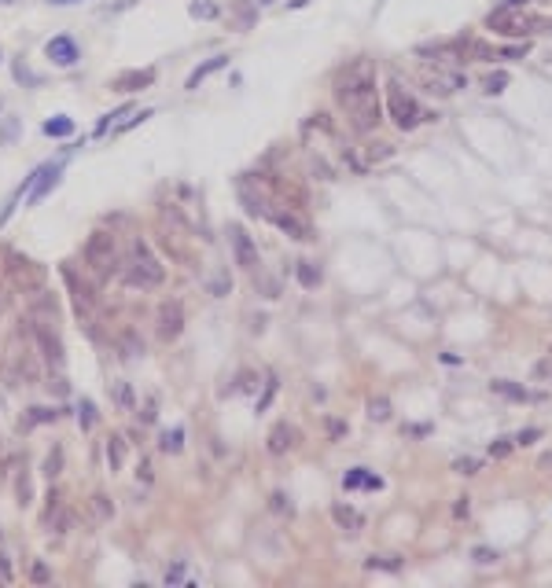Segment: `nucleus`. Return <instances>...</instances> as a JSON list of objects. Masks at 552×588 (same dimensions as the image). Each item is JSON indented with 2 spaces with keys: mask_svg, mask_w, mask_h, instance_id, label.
<instances>
[{
  "mask_svg": "<svg viewBox=\"0 0 552 588\" xmlns=\"http://www.w3.org/2000/svg\"><path fill=\"white\" fill-rule=\"evenodd\" d=\"M335 100L346 107V114L376 100V67L368 59H354L350 67L343 70V77H339V85H335Z\"/></svg>",
  "mask_w": 552,
  "mask_h": 588,
  "instance_id": "obj_1",
  "label": "nucleus"
},
{
  "mask_svg": "<svg viewBox=\"0 0 552 588\" xmlns=\"http://www.w3.org/2000/svg\"><path fill=\"white\" fill-rule=\"evenodd\" d=\"M387 114H391V122L401 129V133H409V129H416L423 118H428V114H423V107H420V100L401 89L398 81L387 85Z\"/></svg>",
  "mask_w": 552,
  "mask_h": 588,
  "instance_id": "obj_2",
  "label": "nucleus"
},
{
  "mask_svg": "<svg viewBox=\"0 0 552 588\" xmlns=\"http://www.w3.org/2000/svg\"><path fill=\"white\" fill-rule=\"evenodd\" d=\"M115 257H118V247H115L111 232H92L89 239H85V265H92V272L111 276L115 272Z\"/></svg>",
  "mask_w": 552,
  "mask_h": 588,
  "instance_id": "obj_3",
  "label": "nucleus"
},
{
  "mask_svg": "<svg viewBox=\"0 0 552 588\" xmlns=\"http://www.w3.org/2000/svg\"><path fill=\"white\" fill-rule=\"evenodd\" d=\"M162 279H166V269L147 254V247L137 243V257L129 261V269H125V283H133V287H159Z\"/></svg>",
  "mask_w": 552,
  "mask_h": 588,
  "instance_id": "obj_4",
  "label": "nucleus"
},
{
  "mask_svg": "<svg viewBox=\"0 0 552 588\" xmlns=\"http://www.w3.org/2000/svg\"><path fill=\"white\" fill-rule=\"evenodd\" d=\"M8 276H11L15 287H23V294L41 291V283H45V272H41V265H33L30 257H18V254H8Z\"/></svg>",
  "mask_w": 552,
  "mask_h": 588,
  "instance_id": "obj_5",
  "label": "nucleus"
},
{
  "mask_svg": "<svg viewBox=\"0 0 552 588\" xmlns=\"http://www.w3.org/2000/svg\"><path fill=\"white\" fill-rule=\"evenodd\" d=\"M228 243H232V254H236V265L240 269H254V265H258V247H254V239L247 235L243 225H232L228 228Z\"/></svg>",
  "mask_w": 552,
  "mask_h": 588,
  "instance_id": "obj_6",
  "label": "nucleus"
},
{
  "mask_svg": "<svg viewBox=\"0 0 552 588\" xmlns=\"http://www.w3.org/2000/svg\"><path fill=\"white\" fill-rule=\"evenodd\" d=\"M184 328V309L181 301H162L159 306V338L162 342H174Z\"/></svg>",
  "mask_w": 552,
  "mask_h": 588,
  "instance_id": "obj_7",
  "label": "nucleus"
},
{
  "mask_svg": "<svg viewBox=\"0 0 552 588\" xmlns=\"http://www.w3.org/2000/svg\"><path fill=\"white\" fill-rule=\"evenodd\" d=\"M299 427H291V423H276L272 430H269V442H265V449L272 452V456H284V452H291L294 445H299Z\"/></svg>",
  "mask_w": 552,
  "mask_h": 588,
  "instance_id": "obj_8",
  "label": "nucleus"
},
{
  "mask_svg": "<svg viewBox=\"0 0 552 588\" xmlns=\"http://www.w3.org/2000/svg\"><path fill=\"white\" fill-rule=\"evenodd\" d=\"M272 217V225L280 228V232H287L291 239H313V228H309V221H302L299 213H291V210H276V213H269Z\"/></svg>",
  "mask_w": 552,
  "mask_h": 588,
  "instance_id": "obj_9",
  "label": "nucleus"
},
{
  "mask_svg": "<svg viewBox=\"0 0 552 588\" xmlns=\"http://www.w3.org/2000/svg\"><path fill=\"white\" fill-rule=\"evenodd\" d=\"M379 122H383V107H379V100H372L365 107H357V111H350V125L357 129V133H372Z\"/></svg>",
  "mask_w": 552,
  "mask_h": 588,
  "instance_id": "obj_10",
  "label": "nucleus"
},
{
  "mask_svg": "<svg viewBox=\"0 0 552 588\" xmlns=\"http://www.w3.org/2000/svg\"><path fill=\"white\" fill-rule=\"evenodd\" d=\"M45 52H48L52 63H59V67H70V63H78V45H74L70 37H52L48 45H45Z\"/></svg>",
  "mask_w": 552,
  "mask_h": 588,
  "instance_id": "obj_11",
  "label": "nucleus"
},
{
  "mask_svg": "<svg viewBox=\"0 0 552 588\" xmlns=\"http://www.w3.org/2000/svg\"><path fill=\"white\" fill-rule=\"evenodd\" d=\"M331 518H335V526L343 530V533H357L361 526H365V518H361L354 508H346V504H335L331 508Z\"/></svg>",
  "mask_w": 552,
  "mask_h": 588,
  "instance_id": "obj_12",
  "label": "nucleus"
},
{
  "mask_svg": "<svg viewBox=\"0 0 552 588\" xmlns=\"http://www.w3.org/2000/svg\"><path fill=\"white\" fill-rule=\"evenodd\" d=\"M490 390H494V394H501V397H508V401H534V394H530L526 386L512 383V379H494Z\"/></svg>",
  "mask_w": 552,
  "mask_h": 588,
  "instance_id": "obj_13",
  "label": "nucleus"
},
{
  "mask_svg": "<svg viewBox=\"0 0 552 588\" xmlns=\"http://www.w3.org/2000/svg\"><path fill=\"white\" fill-rule=\"evenodd\" d=\"M361 486H365V489H379V486H383V478L368 474L365 467H354V471L343 478V489H361Z\"/></svg>",
  "mask_w": 552,
  "mask_h": 588,
  "instance_id": "obj_14",
  "label": "nucleus"
},
{
  "mask_svg": "<svg viewBox=\"0 0 552 588\" xmlns=\"http://www.w3.org/2000/svg\"><path fill=\"white\" fill-rule=\"evenodd\" d=\"M33 335H37V342H41V346H45V357H48L52 364H63V346H59V338H55V335H48L45 324H37Z\"/></svg>",
  "mask_w": 552,
  "mask_h": 588,
  "instance_id": "obj_15",
  "label": "nucleus"
},
{
  "mask_svg": "<svg viewBox=\"0 0 552 588\" xmlns=\"http://www.w3.org/2000/svg\"><path fill=\"white\" fill-rule=\"evenodd\" d=\"M221 67H228V55H214V59H206V63H203V67H199V70H196L192 77H188V89H192V92H196V89H199V85H203V81H206L210 74H218Z\"/></svg>",
  "mask_w": 552,
  "mask_h": 588,
  "instance_id": "obj_16",
  "label": "nucleus"
},
{
  "mask_svg": "<svg viewBox=\"0 0 552 588\" xmlns=\"http://www.w3.org/2000/svg\"><path fill=\"white\" fill-rule=\"evenodd\" d=\"M299 283L306 291H313V287H321V265H317V261H299Z\"/></svg>",
  "mask_w": 552,
  "mask_h": 588,
  "instance_id": "obj_17",
  "label": "nucleus"
},
{
  "mask_svg": "<svg viewBox=\"0 0 552 588\" xmlns=\"http://www.w3.org/2000/svg\"><path fill=\"white\" fill-rule=\"evenodd\" d=\"M89 511H92V518L96 522H111V515H115V504L103 493H96L92 500H89Z\"/></svg>",
  "mask_w": 552,
  "mask_h": 588,
  "instance_id": "obj_18",
  "label": "nucleus"
},
{
  "mask_svg": "<svg viewBox=\"0 0 552 588\" xmlns=\"http://www.w3.org/2000/svg\"><path fill=\"white\" fill-rule=\"evenodd\" d=\"M368 419L372 423H387L391 419V401L387 397H372L368 401Z\"/></svg>",
  "mask_w": 552,
  "mask_h": 588,
  "instance_id": "obj_19",
  "label": "nucleus"
},
{
  "mask_svg": "<svg viewBox=\"0 0 552 588\" xmlns=\"http://www.w3.org/2000/svg\"><path fill=\"white\" fill-rule=\"evenodd\" d=\"M45 133H48V137H70V133H74V122L59 114V118L45 122Z\"/></svg>",
  "mask_w": 552,
  "mask_h": 588,
  "instance_id": "obj_20",
  "label": "nucleus"
},
{
  "mask_svg": "<svg viewBox=\"0 0 552 588\" xmlns=\"http://www.w3.org/2000/svg\"><path fill=\"white\" fill-rule=\"evenodd\" d=\"M365 566H368V570H398L401 559H398V555H368Z\"/></svg>",
  "mask_w": 552,
  "mask_h": 588,
  "instance_id": "obj_21",
  "label": "nucleus"
},
{
  "mask_svg": "<svg viewBox=\"0 0 552 588\" xmlns=\"http://www.w3.org/2000/svg\"><path fill=\"white\" fill-rule=\"evenodd\" d=\"M504 85H508V74L497 70V74H490V77L482 81V92H486V96H501V92H504Z\"/></svg>",
  "mask_w": 552,
  "mask_h": 588,
  "instance_id": "obj_22",
  "label": "nucleus"
},
{
  "mask_svg": "<svg viewBox=\"0 0 552 588\" xmlns=\"http://www.w3.org/2000/svg\"><path fill=\"white\" fill-rule=\"evenodd\" d=\"M107 460H111V471L122 467V460H125V442L122 438H111L107 442Z\"/></svg>",
  "mask_w": 552,
  "mask_h": 588,
  "instance_id": "obj_23",
  "label": "nucleus"
},
{
  "mask_svg": "<svg viewBox=\"0 0 552 588\" xmlns=\"http://www.w3.org/2000/svg\"><path fill=\"white\" fill-rule=\"evenodd\" d=\"M152 77H155L152 70H144V74H122V77H118V89L129 92V85H152Z\"/></svg>",
  "mask_w": 552,
  "mask_h": 588,
  "instance_id": "obj_24",
  "label": "nucleus"
},
{
  "mask_svg": "<svg viewBox=\"0 0 552 588\" xmlns=\"http://www.w3.org/2000/svg\"><path fill=\"white\" fill-rule=\"evenodd\" d=\"M181 445H184V427H174V430L162 438V449H166V452H181Z\"/></svg>",
  "mask_w": 552,
  "mask_h": 588,
  "instance_id": "obj_25",
  "label": "nucleus"
},
{
  "mask_svg": "<svg viewBox=\"0 0 552 588\" xmlns=\"http://www.w3.org/2000/svg\"><path fill=\"white\" fill-rule=\"evenodd\" d=\"M269 508H272L276 515H294V504H291L284 493H272V496H269Z\"/></svg>",
  "mask_w": 552,
  "mask_h": 588,
  "instance_id": "obj_26",
  "label": "nucleus"
},
{
  "mask_svg": "<svg viewBox=\"0 0 552 588\" xmlns=\"http://www.w3.org/2000/svg\"><path fill=\"white\" fill-rule=\"evenodd\" d=\"M479 460H475V456H460V460H453V471L457 474H479Z\"/></svg>",
  "mask_w": 552,
  "mask_h": 588,
  "instance_id": "obj_27",
  "label": "nucleus"
},
{
  "mask_svg": "<svg viewBox=\"0 0 552 588\" xmlns=\"http://www.w3.org/2000/svg\"><path fill=\"white\" fill-rule=\"evenodd\" d=\"M530 52V45L523 41V45H504V48H497V59H523Z\"/></svg>",
  "mask_w": 552,
  "mask_h": 588,
  "instance_id": "obj_28",
  "label": "nucleus"
},
{
  "mask_svg": "<svg viewBox=\"0 0 552 588\" xmlns=\"http://www.w3.org/2000/svg\"><path fill=\"white\" fill-rule=\"evenodd\" d=\"M538 438H541V427H526V430H519V434H516V438H512V442L526 449V445H534Z\"/></svg>",
  "mask_w": 552,
  "mask_h": 588,
  "instance_id": "obj_29",
  "label": "nucleus"
},
{
  "mask_svg": "<svg viewBox=\"0 0 552 588\" xmlns=\"http://www.w3.org/2000/svg\"><path fill=\"white\" fill-rule=\"evenodd\" d=\"M512 449H516V442H512V438H497V442L490 445V456H494V460H504V456L512 452Z\"/></svg>",
  "mask_w": 552,
  "mask_h": 588,
  "instance_id": "obj_30",
  "label": "nucleus"
},
{
  "mask_svg": "<svg viewBox=\"0 0 552 588\" xmlns=\"http://www.w3.org/2000/svg\"><path fill=\"white\" fill-rule=\"evenodd\" d=\"M122 350H125V357H137V353H144V342L137 335H122Z\"/></svg>",
  "mask_w": 552,
  "mask_h": 588,
  "instance_id": "obj_31",
  "label": "nucleus"
},
{
  "mask_svg": "<svg viewBox=\"0 0 552 588\" xmlns=\"http://www.w3.org/2000/svg\"><path fill=\"white\" fill-rule=\"evenodd\" d=\"M272 397H276V375L265 379V394H262V401H258V412H265V408L272 405Z\"/></svg>",
  "mask_w": 552,
  "mask_h": 588,
  "instance_id": "obj_32",
  "label": "nucleus"
},
{
  "mask_svg": "<svg viewBox=\"0 0 552 588\" xmlns=\"http://www.w3.org/2000/svg\"><path fill=\"white\" fill-rule=\"evenodd\" d=\"M394 155V147L391 144H376V147H368V162H383V159H391Z\"/></svg>",
  "mask_w": 552,
  "mask_h": 588,
  "instance_id": "obj_33",
  "label": "nucleus"
},
{
  "mask_svg": "<svg viewBox=\"0 0 552 588\" xmlns=\"http://www.w3.org/2000/svg\"><path fill=\"white\" fill-rule=\"evenodd\" d=\"M534 375H538V379H552V350H548V353L534 364Z\"/></svg>",
  "mask_w": 552,
  "mask_h": 588,
  "instance_id": "obj_34",
  "label": "nucleus"
},
{
  "mask_svg": "<svg viewBox=\"0 0 552 588\" xmlns=\"http://www.w3.org/2000/svg\"><path fill=\"white\" fill-rule=\"evenodd\" d=\"M96 423V408H92V401H81V427L89 430Z\"/></svg>",
  "mask_w": 552,
  "mask_h": 588,
  "instance_id": "obj_35",
  "label": "nucleus"
},
{
  "mask_svg": "<svg viewBox=\"0 0 552 588\" xmlns=\"http://www.w3.org/2000/svg\"><path fill=\"white\" fill-rule=\"evenodd\" d=\"M530 33H552V18H538V15H530Z\"/></svg>",
  "mask_w": 552,
  "mask_h": 588,
  "instance_id": "obj_36",
  "label": "nucleus"
},
{
  "mask_svg": "<svg viewBox=\"0 0 552 588\" xmlns=\"http://www.w3.org/2000/svg\"><path fill=\"white\" fill-rule=\"evenodd\" d=\"M472 515V500L468 496H457V504H453V518H468Z\"/></svg>",
  "mask_w": 552,
  "mask_h": 588,
  "instance_id": "obj_37",
  "label": "nucleus"
},
{
  "mask_svg": "<svg viewBox=\"0 0 552 588\" xmlns=\"http://www.w3.org/2000/svg\"><path fill=\"white\" fill-rule=\"evenodd\" d=\"M346 430H350V427H346L343 419H328V438H331V442H339Z\"/></svg>",
  "mask_w": 552,
  "mask_h": 588,
  "instance_id": "obj_38",
  "label": "nucleus"
},
{
  "mask_svg": "<svg viewBox=\"0 0 552 588\" xmlns=\"http://www.w3.org/2000/svg\"><path fill=\"white\" fill-rule=\"evenodd\" d=\"M59 460H63V452H59V449H55V452L48 456V460H45V474H48V478H55V474H59Z\"/></svg>",
  "mask_w": 552,
  "mask_h": 588,
  "instance_id": "obj_39",
  "label": "nucleus"
},
{
  "mask_svg": "<svg viewBox=\"0 0 552 588\" xmlns=\"http://www.w3.org/2000/svg\"><path fill=\"white\" fill-rule=\"evenodd\" d=\"M192 15H196V18H214L218 8H214V4H192Z\"/></svg>",
  "mask_w": 552,
  "mask_h": 588,
  "instance_id": "obj_40",
  "label": "nucleus"
},
{
  "mask_svg": "<svg viewBox=\"0 0 552 588\" xmlns=\"http://www.w3.org/2000/svg\"><path fill=\"white\" fill-rule=\"evenodd\" d=\"M147 118H152V111H140V114H133L129 122H122V125H118V133H125V129H133V125H140V122H147Z\"/></svg>",
  "mask_w": 552,
  "mask_h": 588,
  "instance_id": "obj_41",
  "label": "nucleus"
},
{
  "mask_svg": "<svg viewBox=\"0 0 552 588\" xmlns=\"http://www.w3.org/2000/svg\"><path fill=\"white\" fill-rule=\"evenodd\" d=\"M475 559H479V562H497V552H490V548H475Z\"/></svg>",
  "mask_w": 552,
  "mask_h": 588,
  "instance_id": "obj_42",
  "label": "nucleus"
},
{
  "mask_svg": "<svg viewBox=\"0 0 552 588\" xmlns=\"http://www.w3.org/2000/svg\"><path fill=\"white\" fill-rule=\"evenodd\" d=\"M538 471L552 474V452H541V460H538Z\"/></svg>",
  "mask_w": 552,
  "mask_h": 588,
  "instance_id": "obj_43",
  "label": "nucleus"
},
{
  "mask_svg": "<svg viewBox=\"0 0 552 588\" xmlns=\"http://www.w3.org/2000/svg\"><path fill=\"white\" fill-rule=\"evenodd\" d=\"M33 419H37V423H45V419H55V412H48V408H33Z\"/></svg>",
  "mask_w": 552,
  "mask_h": 588,
  "instance_id": "obj_44",
  "label": "nucleus"
},
{
  "mask_svg": "<svg viewBox=\"0 0 552 588\" xmlns=\"http://www.w3.org/2000/svg\"><path fill=\"white\" fill-rule=\"evenodd\" d=\"M254 386V375L250 372H240V390H250Z\"/></svg>",
  "mask_w": 552,
  "mask_h": 588,
  "instance_id": "obj_45",
  "label": "nucleus"
},
{
  "mask_svg": "<svg viewBox=\"0 0 552 588\" xmlns=\"http://www.w3.org/2000/svg\"><path fill=\"white\" fill-rule=\"evenodd\" d=\"M33 581H48V570H45V566H41V562L33 566Z\"/></svg>",
  "mask_w": 552,
  "mask_h": 588,
  "instance_id": "obj_46",
  "label": "nucleus"
},
{
  "mask_svg": "<svg viewBox=\"0 0 552 588\" xmlns=\"http://www.w3.org/2000/svg\"><path fill=\"white\" fill-rule=\"evenodd\" d=\"M523 4H530V0H501V8H512V11L523 8Z\"/></svg>",
  "mask_w": 552,
  "mask_h": 588,
  "instance_id": "obj_47",
  "label": "nucleus"
},
{
  "mask_svg": "<svg viewBox=\"0 0 552 588\" xmlns=\"http://www.w3.org/2000/svg\"><path fill=\"white\" fill-rule=\"evenodd\" d=\"M118 401H122V405H129V401H133V394H129L125 386H118Z\"/></svg>",
  "mask_w": 552,
  "mask_h": 588,
  "instance_id": "obj_48",
  "label": "nucleus"
},
{
  "mask_svg": "<svg viewBox=\"0 0 552 588\" xmlns=\"http://www.w3.org/2000/svg\"><path fill=\"white\" fill-rule=\"evenodd\" d=\"M181 577H184V570H181V566H174V570L166 574V581H181Z\"/></svg>",
  "mask_w": 552,
  "mask_h": 588,
  "instance_id": "obj_49",
  "label": "nucleus"
},
{
  "mask_svg": "<svg viewBox=\"0 0 552 588\" xmlns=\"http://www.w3.org/2000/svg\"><path fill=\"white\" fill-rule=\"evenodd\" d=\"M302 4H309V0H291V4H287V8H302Z\"/></svg>",
  "mask_w": 552,
  "mask_h": 588,
  "instance_id": "obj_50",
  "label": "nucleus"
},
{
  "mask_svg": "<svg viewBox=\"0 0 552 588\" xmlns=\"http://www.w3.org/2000/svg\"><path fill=\"white\" fill-rule=\"evenodd\" d=\"M52 4H74V0H52Z\"/></svg>",
  "mask_w": 552,
  "mask_h": 588,
  "instance_id": "obj_51",
  "label": "nucleus"
},
{
  "mask_svg": "<svg viewBox=\"0 0 552 588\" xmlns=\"http://www.w3.org/2000/svg\"><path fill=\"white\" fill-rule=\"evenodd\" d=\"M0 4H11V0H0Z\"/></svg>",
  "mask_w": 552,
  "mask_h": 588,
  "instance_id": "obj_52",
  "label": "nucleus"
}]
</instances>
